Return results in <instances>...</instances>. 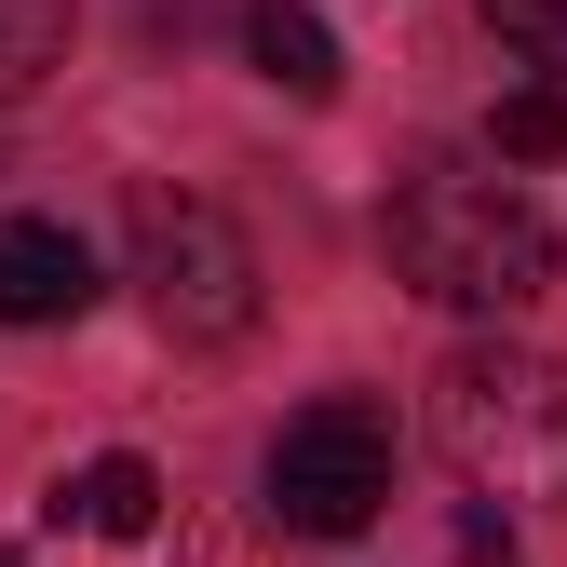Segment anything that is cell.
Masks as SVG:
<instances>
[{"instance_id": "6da1fadb", "label": "cell", "mask_w": 567, "mask_h": 567, "mask_svg": "<svg viewBox=\"0 0 567 567\" xmlns=\"http://www.w3.org/2000/svg\"><path fill=\"white\" fill-rule=\"evenodd\" d=\"M392 270L419 284L433 311H473V324H514L540 284H554V230L514 176H473V163H419L392 189Z\"/></svg>"}, {"instance_id": "52a82bcc", "label": "cell", "mask_w": 567, "mask_h": 567, "mask_svg": "<svg viewBox=\"0 0 567 567\" xmlns=\"http://www.w3.org/2000/svg\"><path fill=\"white\" fill-rule=\"evenodd\" d=\"M54 514L95 527V540H150V527H163V473L135 460V446H109V460H82V473L54 486Z\"/></svg>"}, {"instance_id": "8992f818", "label": "cell", "mask_w": 567, "mask_h": 567, "mask_svg": "<svg viewBox=\"0 0 567 567\" xmlns=\"http://www.w3.org/2000/svg\"><path fill=\"white\" fill-rule=\"evenodd\" d=\"M244 54H257V82H284L298 109H324V95H338V41H324L311 0H244Z\"/></svg>"}, {"instance_id": "3957f363", "label": "cell", "mask_w": 567, "mask_h": 567, "mask_svg": "<svg viewBox=\"0 0 567 567\" xmlns=\"http://www.w3.org/2000/svg\"><path fill=\"white\" fill-rule=\"evenodd\" d=\"M270 527L284 540H351V527H379L392 501V419L365 392H311L298 419L270 433Z\"/></svg>"}, {"instance_id": "5b68a950", "label": "cell", "mask_w": 567, "mask_h": 567, "mask_svg": "<svg viewBox=\"0 0 567 567\" xmlns=\"http://www.w3.org/2000/svg\"><path fill=\"white\" fill-rule=\"evenodd\" d=\"M95 311V257L68 217H0V324H82Z\"/></svg>"}, {"instance_id": "277c9868", "label": "cell", "mask_w": 567, "mask_h": 567, "mask_svg": "<svg viewBox=\"0 0 567 567\" xmlns=\"http://www.w3.org/2000/svg\"><path fill=\"white\" fill-rule=\"evenodd\" d=\"M135 284H150V324L176 351H230L257 324V244L189 189H150L135 203Z\"/></svg>"}, {"instance_id": "30bf717a", "label": "cell", "mask_w": 567, "mask_h": 567, "mask_svg": "<svg viewBox=\"0 0 567 567\" xmlns=\"http://www.w3.org/2000/svg\"><path fill=\"white\" fill-rule=\"evenodd\" d=\"M486 28L514 54H540V68H567V0H486Z\"/></svg>"}, {"instance_id": "9c48e42d", "label": "cell", "mask_w": 567, "mask_h": 567, "mask_svg": "<svg viewBox=\"0 0 567 567\" xmlns=\"http://www.w3.org/2000/svg\"><path fill=\"white\" fill-rule=\"evenodd\" d=\"M68 14H82V0H0V95H28L68 54Z\"/></svg>"}, {"instance_id": "7a4b0ae2", "label": "cell", "mask_w": 567, "mask_h": 567, "mask_svg": "<svg viewBox=\"0 0 567 567\" xmlns=\"http://www.w3.org/2000/svg\"><path fill=\"white\" fill-rule=\"evenodd\" d=\"M433 433L473 501H567V365L527 338H473L433 379Z\"/></svg>"}, {"instance_id": "ba28073f", "label": "cell", "mask_w": 567, "mask_h": 567, "mask_svg": "<svg viewBox=\"0 0 567 567\" xmlns=\"http://www.w3.org/2000/svg\"><path fill=\"white\" fill-rule=\"evenodd\" d=\"M486 150L501 163H554L567 150V68H540V82H514L501 109H486Z\"/></svg>"}]
</instances>
